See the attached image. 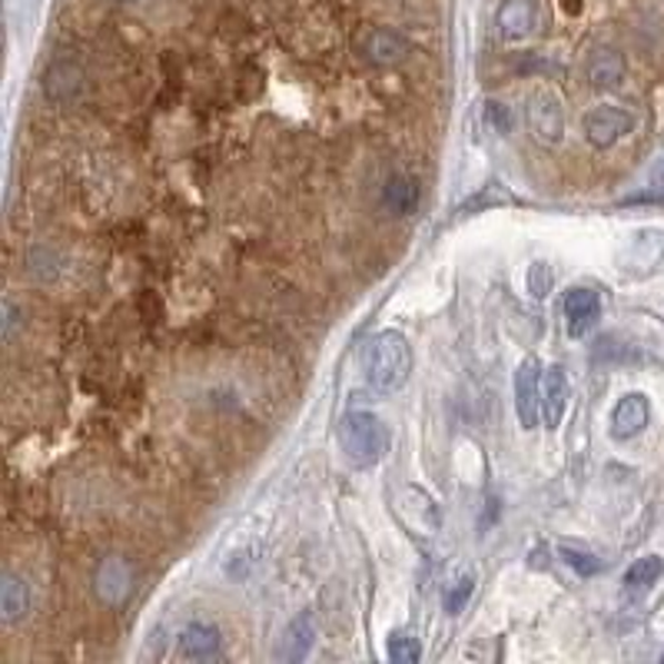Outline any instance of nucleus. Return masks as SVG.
Instances as JSON below:
<instances>
[{
    "label": "nucleus",
    "instance_id": "nucleus-1",
    "mask_svg": "<svg viewBox=\"0 0 664 664\" xmlns=\"http://www.w3.org/2000/svg\"><path fill=\"white\" fill-rule=\"evenodd\" d=\"M365 382L379 392H395L409 382L412 372V345L402 332H375L362 349Z\"/></svg>",
    "mask_w": 664,
    "mask_h": 664
},
{
    "label": "nucleus",
    "instance_id": "nucleus-2",
    "mask_svg": "<svg viewBox=\"0 0 664 664\" xmlns=\"http://www.w3.org/2000/svg\"><path fill=\"white\" fill-rule=\"evenodd\" d=\"M339 442L355 469H372L389 452V429L372 412H349L339 425Z\"/></svg>",
    "mask_w": 664,
    "mask_h": 664
},
{
    "label": "nucleus",
    "instance_id": "nucleus-3",
    "mask_svg": "<svg viewBox=\"0 0 664 664\" xmlns=\"http://www.w3.org/2000/svg\"><path fill=\"white\" fill-rule=\"evenodd\" d=\"M529 127L535 133L539 143L555 147L565 137V113H562V100L552 90H535L529 97Z\"/></svg>",
    "mask_w": 664,
    "mask_h": 664
},
{
    "label": "nucleus",
    "instance_id": "nucleus-4",
    "mask_svg": "<svg viewBox=\"0 0 664 664\" xmlns=\"http://www.w3.org/2000/svg\"><path fill=\"white\" fill-rule=\"evenodd\" d=\"M632 127H635V120L622 107H595V110L585 113V140L595 150L615 147L625 133H632Z\"/></svg>",
    "mask_w": 664,
    "mask_h": 664
},
{
    "label": "nucleus",
    "instance_id": "nucleus-5",
    "mask_svg": "<svg viewBox=\"0 0 664 664\" xmlns=\"http://www.w3.org/2000/svg\"><path fill=\"white\" fill-rule=\"evenodd\" d=\"M412 43L392 30V27H369L362 37H359V53L372 63V67H395L409 57Z\"/></svg>",
    "mask_w": 664,
    "mask_h": 664
},
{
    "label": "nucleus",
    "instance_id": "nucleus-6",
    "mask_svg": "<svg viewBox=\"0 0 664 664\" xmlns=\"http://www.w3.org/2000/svg\"><path fill=\"white\" fill-rule=\"evenodd\" d=\"M515 409L525 429H535L542 422V372L535 359H525L515 372Z\"/></svg>",
    "mask_w": 664,
    "mask_h": 664
},
{
    "label": "nucleus",
    "instance_id": "nucleus-7",
    "mask_svg": "<svg viewBox=\"0 0 664 664\" xmlns=\"http://www.w3.org/2000/svg\"><path fill=\"white\" fill-rule=\"evenodd\" d=\"M93 588L100 595V602H107L110 608L123 605L133 592V569L127 559H103L97 565V575H93Z\"/></svg>",
    "mask_w": 664,
    "mask_h": 664
},
{
    "label": "nucleus",
    "instance_id": "nucleus-8",
    "mask_svg": "<svg viewBox=\"0 0 664 664\" xmlns=\"http://www.w3.org/2000/svg\"><path fill=\"white\" fill-rule=\"evenodd\" d=\"M562 310H565V320H569V332L575 339L595 330V323L602 320V300L588 286H572L562 300Z\"/></svg>",
    "mask_w": 664,
    "mask_h": 664
},
{
    "label": "nucleus",
    "instance_id": "nucleus-9",
    "mask_svg": "<svg viewBox=\"0 0 664 664\" xmlns=\"http://www.w3.org/2000/svg\"><path fill=\"white\" fill-rule=\"evenodd\" d=\"M43 90L53 103H73L83 93V67L67 57L53 60L43 77Z\"/></svg>",
    "mask_w": 664,
    "mask_h": 664
},
{
    "label": "nucleus",
    "instance_id": "nucleus-10",
    "mask_svg": "<svg viewBox=\"0 0 664 664\" xmlns=\"http://www.w3.org/2000/svg\"><path fill=\"white\" fill-rule=\"evenodd\" d=\"M495 23L505 40H525L539 23V0H502Z\"/></svg>",
    "mask_w": 664,
    "mask_h": 664
},
{
    "label": "nucleus",
    "instance_id": "nucleus-11",
    "mask_svg": "<svg viewBox=\"0 0 664 664\" xmlns=\"http://www.w3.org/2000/svg\"><path fill=\"white\" fill-rule=\"evenodd\" d=\"M313 645H316V622H313V612H300V615L286 625V632H283V638H280V648H276V658H280V662H303V658L313 652Z\"/></svg>",
    "mask_w": 664,
    "mask_h": 664
},
{
    "label": "nucleus",
    "instance_id": "nucleus-12",
    "mask_svg": "<svg viewBox=\"0 0 664 664\" xmlns=\"http://www.w3.org/2000/svg\"><path fill=\"white\" fill-rule=\"evenodd\" d=\"M569 405V375L562 365H549L542 372V422L549 429H559Z\"/></svg>",
    "mask_w": 664,
    "mask_h": 664
},
{
    "label": "nucleus",
    "instance_id": "nucleus-13",
    "mask_svg": "<svg viewBox=\"0 0 664 664\" xmlns=\"http://www.w3.org/2000/svg\"><path fill=\"white\" fill-rule=\"evenodd\" d=\"M648 419H652L648 399L642 392H632V395L618 399V405L612 412V435L622 439V442H628V439H635L648 425Z\"/></svg>",
    "mask_w": 664,
    "mask_h": 664
},
{
    "label": "nucleus",
    "instance_id": "nucleus-14",
    "mask_svg": "<svg viewBox=\"0 0 664 664\" xmlns=\"http://www.w3.org/2000/svg\"><path fill=\"white\" fill-rule=\"evenodd\" d=\"M419 200H422V187L415 177L409 173H392L385 183H382V207L392 213V217H409L419 210Z\"/></svg>",
    "mask_w": 664,
    "mask_h": 664
},
{
    "label": "nucleus",
    "instance_id": "nucleus-15",
    "mask_svg": "<svg viewBox=\"0 0 664 664\" xmlns=\"http://www.w3.org/2000/svg\"><path fill=\"white\" fill-rule=\"evenodd\" d=\"M585 73H588V83L595 90H612L625 80V57L612 47H602L588 57Z\"/></svg>",
    "mask_w": 664,
    "mask_h": 664
},
{
    "label": "nucleus",
    "instance_id": "nucleus-16",
    "mask_svg": "<svg viewBox=\"0 0 664 664\" xmlns=\"http://www.w3.org/2000/svg\"><path fill=\"white\" fill-rule=\"evenodd\" d=\"M27 612H30V585L13 572H7L0 579V618L7 625H17L20 618H27Z\"/></svg>",
    "mask_w": 664,
    "mask_h": 664
},
{
    "label": "nucleus",
    "instance_id": "nucleus-17",
    "mask_svg": "<svg viewBox=\"0 0 664 664\" xmlns=\"http://www.w3.org/2000/svg\"><path fill=\"white\" fill-rule=\"evenodd\" d=\"M180 655L190 658V662H210L220 655V632L213 625H190L183 635H180Z\"/></svg>",
    "mask_w": 664,
    "mask_h": 664
},
{
    "label": "nucleus",
    "instance_id": "nucleus-18",
    "mask_svg": "<svg viewBox=\"0 0 664 664\" xmlns=\"http://www.w3.org/2000/svg\"><path fill=\"white\" fill-rule=\"evenodd\" d=\"M664 575V562L658 555H645L638 559L628 572H625V588L628 592H648Z\"/></svg>",
    "mask_w": 664,
    "mask_h": 664
},
{
    "label": "nucleus",
    "instance_id": "nucleus-19",
    "mask_svg": "<svg viewBox=\"0 0 664 664\" xmlns=\"http://www.w3.org/2000/svg\"><path fill=\"white\" fill-rule=\"evenodd\" d=\"M389 662L392 664H415L419 662V655H422V648H419V642L412 638V635H405V632H395L392 638H389Z\"/></svg>",
    "mask_w": 664,
    "mask_h": 664
},
{
    "label": "nucleus",
    "instance_id": "nucleus-20",
    "mask_svg": "<svg viewBox=\"0 0 664 664\" xmlns=\"http://www.w3.org/2000/svg\"><path fill=\"white\" fill-rule=\"evenodd\" d=\"M559 555H562L579 575H595V572L602 569V562H598L592 552H579V549H572V545H559Z\"/></svg>",
    "mask_w": 664,
    "mask_h": 664
},
{
    "label": "nucleus",
    "instance_id": "nucleus-21",
    "mask_svg": "<svg viewBox=\"0 0 664 664\" xmlns=\"http://www.w3.org/2000/svg\"><path fill=\"white\" fill-rule=\"evenodd\" d=\"M472 588H475L472 579L455 582V588H449V595H445V612H449V615H459V612L465 608V602L472 598Z\"/></svg>",
    "mask_w": 664,
    "mask_h": 664
},
{
    "label": "nucleus",
    "instance_id": "nucleus-22",
    "mask_svg": "<svg viewBox=\"0 0 664 664\" xmlns=\"http://www.w3.org/2000/svg\"><path fill=\"white\" fill-rule=\"evenodd\" d=\"M20 310H17V303L13 300H3V339L10 342L13 339V332H17V326H20Z\"/></svg>",
    "mask_w": 664,
    "mask_h": 664
},
{
    "label": "nucleus",
    "instance_id": "nucleus-23",
    "mask_svg": "<svg viewBox=\"0 0 664 664\" xmlns=\"http://www.w3.org/2000/svg\"><path fill=\"white\" fill-rule=\"evenodd\" d=\"M529 290H532L535 296H545V290H549V270H545V266H532V273H529Z\"/></svg>",
    "mask_w": 664,
    "mask_h": 664
},
{
    "label": "nucleus",
    "instance_id": "nucleus-24",
    "mask_svg": "<svg viewBox=\"0 0 664 664\" xmlns=\"http://www.w3.org/2000/svg\"><path fill=\"white\" fill-rule=\"evenodd\" d=\"M117 3H137V0H117Z\"/></svg>",
    "mask_w": 664,
    "mask_h": 664
}]
</instances>
